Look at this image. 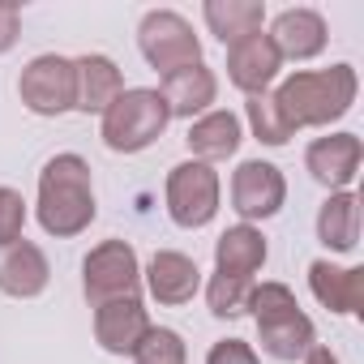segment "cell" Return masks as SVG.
<instances>
[{
  "label": "cell",
  "mask_w": 364,
  "mask_h": 364,
  "mask_svg": "<svg viewBox=\"0 0 364 364\" xmlns=\"http://www.w3.org/2000/svg\"><path fill=\"white\" fill-rule=\"evenodd\" d=\"M35 215H39V228L56 240H73L95 223L99 202L90 185V163L82 154H56L43 163Z\"/></svg>",
  "instance_id": "1"
},
{
  "label": "cell",
  "mask_w": 364,
  "mask_h": 364,
  "mask_svg": "<svg viewBox=\"0 0 364 364\" xmlns=\"http://www.w3.org/2000/svg\"><path fill=\"white\" fill-rule=\"evenodd\" d=\"M355 95H360L355 69L330 65V69H296L291 77H283L274 103L291 129H326L351 112Z\"/></svg>",
  "instance_id": "2"
},
{
  "label": "cell",
  "mask_w": 364,
  "mask_h": 364,
  "mask_svg": "<svg viewBox=\"0 0 364 364\" xmlns=\"http://www.w3.org/2000/svg\"><path fill=\"white\" fill-rule=\"evenodd\" d=\"M167 124H171V112H167L163 95L154 86H129L103 112V129L99 133H103V146L112 154H137V150L154 146Z\"/></svg>",
  "instance_id": "3"
},
{
  "label": "cell",
  "mask_w": 364,
  "mask_h": 364,
  "mask_svg": "<svg viewBox=\"0 0 364 364\" xmlns=\"http://www.w3.org/2000/svg\"><path fill=\"white\" fill-rule=\"evenodd\" d=\"M82 291L90 309L112 300H141V262L129 240H103L82 262Z\"/></svg>",
  "instance_id": "4"
},
{
  "label": "cell",
  "mask_w": 364,
  "mask_h": 364,
  "mask_svg": "<svg viewBox=\"0 0 364 364\" xmlns=\"http://www.w3.org/2000/svg\"><path fill=\"white\" fill-rule=\"evenodd\" d=\"M219 171L210 163H198V159H185V163H176L167 171V215L176 228H185V232H198L206 228L215 215H219Z\"/></svg>",
  "instance_id": "5"
},
{
  "label": "cell",
  "mask_w": 364,
  "mask_h": 364,
  "mask_svg": "<svg viewBox=\"0 0 364 364\" xmlns=\"http://www.w3.org/2000/svg\"><path fill=\"white\" fill-rule=\"evenodd\" d=\"M137 48L146 56L150 69H159V77L202 65V39L193 35V26L180 18L176 9H150L137 26Z\"/></svg>",
  "instance_id": "6"
},
{
  "label": "cell",
  "mask_w": 364,
  "mask_h": 364,
  "mask_svg": "<svg viewBox=\"0 0 364 364\" xmlns=\"http://www.w3.org/2000/svg\"><path fill=\"white\" fill-rule=\"evenodd\" d=\"M287 202V180L274 163L266 159H245L232 171V210L240 215V223H257V219H274Z\"/></svg>",
  "instance_id": "7"
},
{
  "label": "cell",
  "mask_w": 364,
  "mask_h": 364,
  "mask_svg": "<svg viewBox=\"0 0 364 364\" xmlns=\"http://www.w3.org/2000/svg\"><path fill=\"white\" fill-rule=\"evenodd\" d=\"M18 95L35 116H65L73 112V60L43 52L35 56L22 77H18Z\"/></svg>",
  "instance_id": "8"
},
{
  "label": "cell",
  "mask_w": 364,
  "mask_h": 364,
  "mask_svg": "<svg viewBox=\"0 0 364 364\" xmlns=\"http://www.w3.org/2000/svg\"><path fill=\"white\" fill-rule=\"evenodd\" d=\"M360 159H364V146H360L355 133H330V137L309 141V150H304L309 176L317 180L321 189H330V193L351 189V180L360 171Z\"/></svg>",
  "instance_id": "9"
},
{
  "label": "cell",
  "mask_w": 364,
  "mask_h": 364,
  "mask_svg": "<svg viewBox=\"0 0 364 364\" xmlns=\"http://www.w3.org/2000/svg\"><path fill=\"white\" fill-rule=\"evenodd\" d=\"M52 283V266H48V253L35 245V240H9L0 245V291L14 296V300H35L43 296Z\"/></svg>",
  "instance_id": "10"
},
{
  "label": "cell",
  "mask_w": 364,
  "mask_h": 364,
  "mask_svg": "<svg viewBox=\"0 0 364 364\" xmlns=\"http://www.w3.org/2000/svg\"><path fill=\"white\" fill-rule=\"evenodd\" d=\"M279 69H283V56L274 52L270 35H262V31L228 48V77L245 95H266L279 82Z\"/></svg>",
  "instance_id": "11"
},
{
  "label": "cell",
  "mask_w": 364,
  "mask_h": 364,
  "mask_svg": "<svg viewBox=\"0 0 364 364\" xmlns=\"http://www.w3.org/2000/svg\"><path fill=\"white\" fill-rule=\"evenodd\" d=\"M120 90H124V77H120V69H116L112 56L86 52V56L73 60V112L103 116L120 99Z\"/></svg>",
  "instance_id": "12"
},
{
  "label": "cell",
  "mask_w": 364,
  "mask_h": 364,
  "mask_svg": "<svg viewBox=\"0 0 364 364\" xmlns=\"http://www.w3.org/2000/svg\"><path fill=\"white\" fill-rule=\"evenodd\" d=\"M141 283L150 287V296L159 304H189L202 287V270L189 253H176V249H159L146 270H141Z\"/></svg>",
  "instance_id": "13"
},
{
  "label": "cell",
  "mask_w": 364,
  "mask_h": 364,
  "mask_svg": "<svg viewBox=\"0 0 364 364\" xmlns=\"http://www.w3.org/2000/svg\"><path fill=\"white\" fill-rule=\"evenodd\" d=\"M257 343H262L266 355L291 364V360H304L309 355V347L317 343V330H313L309 313L300 304H291V309H279V313L257 317Z\"/></svg>",
  "instance_id": "14"
},
{
  "label": "cell",
  "mask_w": 364,
  "mask_h": 364,
  "mask_svg": "<svg viewBox=\"0 0 364 364\" xmlns=\"http://www.w3.org/2000/svg\"><path fill=\"white\" fill-rule=\"evenodd\" d=\"M326 39H330V31H326V18L317 9H283L274 18V26H270L274 52L283 60H296V65L321 56L326 52Z\"/></svg>",
  "instance_id": "15"
},
{
  "label": "cell",
  "mask_w": 364,
  "mask_h": 364,
  "mask_svg": "<svg viewBox=\"0 0 364 364\" xmlns=\"http://www.w3.org/2000/svg\"><path fill=\"white\" fill-rule=\"evenodd\" d=\"M146 330H150V317L141 300H112L95 309V338L107 355H133Z\"/></svg>",
  "instance_id": "16"
},
{
  "label": "cell",
  "mask_w": 364,
  "mask_h": 364,
  "mask_svg": "<svg viewBox=\"0 0 364 364\" xmlns=\"http://www.w3.org/2000/svg\"><path fill=\"white\" fill-rule=\"evenodd\" d=\"M159 95H163V103H167L171 116L193 120V116H206L210 103L219 99V77H215V69L202 60V65H189V69L167 73L163 86H159Z\"/></svg>",
  "instance_id": "17"
},
{
  "label": "cell",
  "mask_w": 364,
  "mask_h": 364,
  "mask_svg": "<svg viewBox=\"0 0 364 364\" xmlns=\"http://www.w3.org/2000/svg\"><path fill=\"white\" fill-rule=\"evenodd\" d=\"M309 287L317 304H326L330 313H364V270L360 266H334L317 257L309 266Z\"/></svg>",
  "instance_id": "18"
},
{
  "label": "cell",
  "mask_w": 364,
  "mask_h": 364,
  "mask_svg": "<svg viewBox=\"0 0 364 364\" xmlns=\"http://www.w3.org/2000/svg\"><path fill=\"white\" fill-rule=\"evenodd\" d=\"M189 150H193V159L198 163H223V159H232L236 150H240V141H245V129H240V116L236 112H223V107H210L206 116H198L193 124H189Z\"/></svg>",
  "instance_id": "19"
},
{
  "label": "cell",
  "mask_w": 364,
  "mask_h": 364,
  "mask_svg": "<svg viewBox=\"0 0 364 364\" xmlns=\"http://www.w3.org/2000/svg\"><path fill=\"white\" fill-rule=\"evenodd\" d=\"M270 257V245L262 236V228L253 223H236L215 240V274H236V279H253Z\"/></svg>",
  "instance_id": "20"
},
{
  "label": "cell",
  "mask_w": 364,
  "mask_h": 364,
  "mask_svg": "<svg viewBox=\"0 0 364 364\" xmlns=\"http://www.w3.org/2000/svg\"><path fill=\"white\" fill-rule=\"evenodd\" d=\"M202 18H206L210 35H215L223 48H232V43H240V39H249V35L262 31L266 5H262V0H206V5H202Z\"/></svg>",
  "instance_id": "21"
},
{
  "label": "cell",
  "mask_w": 364,
  "mask_h": 364,
  "mask_svg": "<svg viewBox=\"0 0 364 364\" xmlns=\"http://www.w3.org/2000/svg\"><path fill=\"white\" fill-rule=\"evenodd\" d=\"M317 240L330 253H351L360 245V198L351 189L330 193L317 210Z\"/></svg>",
  "instance_id": "22"
},
{
  "label": "cell",
  "mask_w": 364,
  "mask_h": 364,
  "mask_svg": "<svg viewBox=\"0 0 364 364\" xmlns=\"http://www.w3.org/2000/svg\"><path fill=\"white\" fill-rule=\"evenodd\" d=\"M245 116H249V129H253V137L262 146H287L296 137V129L283 120V112H279V103H274L270 90L266 95H249L245 99Z\"/></svg>",
  "instance_id": "23"
},
{
  "label": "cell",
  "mask_w": 364,
  "mask_h": 364,
  "mask_svg": "<svg viewBox=\"0 0 364 364\" xmlns=\"http://www.w3.org/2000/svg\"><path fill=\"white\" fill-rule=\"evenodd\" d=\"M249 291H253V279L210 274V283H206V304H210L215 317H240V313H249Z\"/></svg>",
  "instance_id": "24"
},
{
  "label": "cell",
  "mask_w": 364,
  "mask_h": 364,
  "mask_svg": "<svg viewBox=\"0 0 364 364\" xmlns=\"http://www.w3.org/2000/svg\"><path fill=\"white\" fill-rule=\"evenodd\" d=\"M185 360H189L185 338H180L176 330H167V326H150L146 338L133 351V364H185Z\"/></svg>",
  "instance_id": "25"
},
{
  "label": "cell",
  "mask_w": 364,
  "mask_h": 364,
  "mask_svg": "<svg viewBox=\"0 0 364 364\" xmlns=\"http://www.w3.org/2000/svg\"><path fill=\"white\" fill-rule=\"evenodd\" d=\"M22 228H26V198L9 185H0V245L22 240Z\"/></svg>",
  "instance_id": "26"
},
{
  "label": "cell",
  "mask_w": 364,
  "mask_h": 364,
  "mask_svg": "<svg viewBox=\"0 0 364 364\" xmlns=\"http://www.w3.org/2000/svg\"><path fill=\"white\" fill-rule=\"evenodd\" d=\"M206 364H262V360H257L253 343H245V338H219L206 351Z\"/></svg>",
  "instance_id": "27"
},
{
  "label": "cell",
  "mask_w": 364,
  "mask_h": 364,
  "mask_svg": "<svg viewBox=\"0 0 364 364\" xmlns=\"http://www.w3.org/2000/svg\"><path fill=\"white\" fill-rule=\"evenodd\" d=\"M22 35V9L14 5V0H0V56H5Z\"/></svg>",
  "instance_id": "28"
},
{
  "label": "cell",
  "mask_w": 364,
  "mask_h": 364,
  "mask_svg": "<svg viewBox=\"0 0 364 364\" xmlns=\"http://www.w3.org/2000/svg\"><path fill=\"white\" fill-rule=\"evenodd\" d=\"M304 364H338V355H334L330 347H321V343H313V347H309V355H304Z\"/></svg>",
  "instance_id": "29"
}]
</instances>
